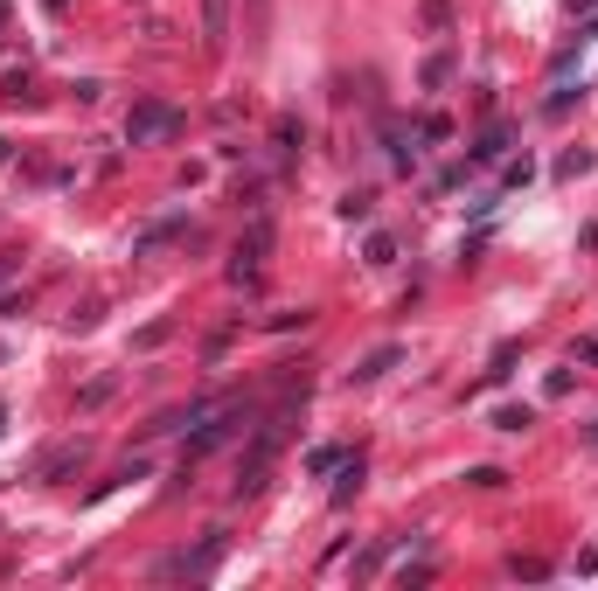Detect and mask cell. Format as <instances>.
<instances>
[{
  "mask_svg": "<svg viewBox=\"0 0 598 591\" xmlns=\"http://www.w3.org/2000/svg\"><path fill=\"white\" fill-rule=\"evenodd\" d=\"M188 119H181V105H167V98H140L133 112H126V147H160V140H174Z\"/></svg>",
  "mask_w": 598,
  "mask_h": 591,
  "instance_id": "obj_1",
  "label": "cell"
},
{
  "mask_svg": "<svg viewBox=\"0 0 598 591\" xmlns=\"http://www.w3.org/2000/svg\"><path fill=\"white\" fill-rule=\"evenodd\" d=\"M216 564H223V529H209L195 550L160 557V564H153V578H216Z\"/></svg>",
  "mask_w": 598,
  "mask_h": 591,
  "instance_id": "obj_2",
  "label": "cell"
},
{
  "mask_svg": "<svg viewBox=\"0 0 598 591\" xmlns=\"http://www.w3.org/2000/svg\"><path fill=\"white\" fill-rule=\"evenodd\" d=\"M251 418H258L251 404H216V411L202 418V432L188 439V459H202V452H216V445H230L237 432H244V425H251Z\"/></svg>",
  "mask_w": 598,
  "mask_h": 591,
  "instance_id": "obj_3",
  "label": "cell"
},
{
  "mask_svg": "<svg viewBox=\"0 0 598 591\" xmlns=\"http://www.w3.org/2000/svg\"><path fill=\"white\" fill-rule=\"evenodd\" d=\"M265 251H272V223L258 216V223L244 230V244H237V265H230V279H237V286H251V279H258V265H265Z\"/></svg>",
  "mask_w": 598,
  "mask_h": 591,
  "instance_id": "obj_4",
  "label": "cell"
},
{
  "mask_svg": "<svg viewBox=\"0 0 598 591\" xmlns=\"http://www.w3.org/2000/svg\"><path fill=\"white\" fill-rule=\"evenodd\" d=\"M508 140H515V126H508V119H494V126L473 140V153H466V160H480V167H487V160H501V153H508Z\"/></svg>",
  "mask_w": 598,
  "mask_h": 591,
  "instance_id": "obj_5",
  "label": "cell"
},
{
  "mask_svg": "<svg viewBox=\"0 0 598 591\" xmlns=\"http://www.w3.org/2000/svg\"><path fill=\"white\" fill-rule=\"evenodd\" d=\"M397 362H404V348H397V341H383V348H369V355L355 362V383H376V376H383V369H397Z\"/></svg>",
  "mask_w": 598,
  "mask_h": 591,
  "instance_id": "obj_6",
  "label": "cell"
},
{
  "mask_svg": "<svg viewBox=\"0 0 598 591\" xmlns=\"http://www.w3.org/2000/svg\"><path fill=\"white\" fill-rule=\"evenodd\" d=\"M77 466H84V439L63 445V452H49V459L35 466V480H63V473H77Z\"/></svg>",
  "mask_w": 598,
  "mask_h": 591,
  "instance_id": "obj_7",
  "label": "cell"
},
{
  "mask_svg": "<svg viewBox=\"0 0 598 591\" xmlns=\"http://www.w3.org/2000/svg\"><path fill=\"white\" fill-rule=\"evenodd\" d=\"M181 230H188V216H167V223H153V230H140V244H133V251L147 258V251H160V244H167V237H181Z\"/></svg>",
  "mask_w": 598,
  "mask_h": 591,
  "instance_id": "obj_8",
  "label": "cell"
},
{
  "mask_svg": "<svg viewBox=\"0 0 598 591\" xmlns=\"http://www.w3.org/2000/svg\"><path fill=\"white\" fill-rule=\"evenodd\" d=\"M334 209H341V223H369V209H376V195H369V188H348V195H341Z\"/></svg>",
  "mask_w": 598,
  "mask_h": 591,
  "instance_id": "obj_9",
  "label": "cell"
},
{
  "mask_svg": "<svg viewBox=\"0 0 598 591\" xmlns=\"http://www.w3.org/2000/svg\"><path fill=\"white\" fill-rule=\"evenodd\" d=\"M529 425H536L529 404H501V411H494V432H529Z\"/></svg>",
  "mask_w": 598,
  "mask_h": 591,
  "instance_id": "obj_10",
  "label": "cell"
},
{
  "mask_svg": "<svg viewBox=\"0 0 598 591\" xmlns=\"http://www.w3.org/2000/svg\"><path fill=\"white\" fill-rule=\"evenodd\" d=\"M355 494H362V459H348V466H341V480H334V508H348Z\"/></svg>",
  "mask_w": 598,
  "mask_h": 591,
  "instance_id": "obj_11",
  "label": "cell"
},
{
  "mask_svg": "<svg viewBox=\"0 0 598 591\" xmlns=\"http://www.w3.org/2000/svg\"><path fill=\"white\" fill-rule=\"evenodd\" d=\"M202 28H209V42H223V28H230V0H202Z\"/></svg>",
  "mask_w": 598,
  "mask_h": 591,
  "instance_id": "obj_12",
  "label": "cell"
},
{
  "mask_svg": "<svg viewBox=\"0 0 598 591\" xmlns=\"http://www.w3.org/2000/svg\"><path fill=\"white\" fill-rule=\"evenodd\" d=\"M334 466H341L334 445H313V452H306V473H334Z\"/></svg>",
  "mask_w": 598,
  "mask_h": 591,
  "instance_id": "obj_13",
  "label": "cell"
},
{
  "mask_svg": "<svg viewBox=\"0 0 598 591\" xmlns=\"http://www.w3.org/2000/svg\"><path fill=\"white\" fill-rule=\"evenodd\" d=\"M446 133H452L446 112H425V119H418V140H446Z\"/></svg>",
  "mask_w": 598,
  "mask_h": 591,
  "instance_id": "obj_14",
  "label": "cell"
},
{
  "mask_svg": "<svg viewBox=\"0 0 598 591\" xmlns=\"http://www.w3.org/2000/svg\"><path fill=\"white\" fill-rule=\"evenodd\" d=\"M272 140H279V153H299L306 133H299V119H279V133H272Z\"/></svg>",
  "mask_w": 598,
  "mask_h": 591,
  "instance_id": "obj_15",
  "label": "cell"
},
{
  "mask_svg": "<svg viewBox=\"0 0 598 591\" xmlns=\"http://www.w3.org/2000/svg\"><path fill=\"white\" fill-rule=\"evenodd\" d=\"M446 77H452V56H432V63H425V91H439Z\"/></svg>",
  "mask_w": 598,
  "mask_h": 591,
  "instance_id": "obj_16",
  "label": "cell"
},
{
  "mask_svg": "<svg viewBox=\"0 0 598 591\" xmlns=\"http://www.w3.org/2000/svg\"><path fill=\"white\" fill-rule=\"evenodd\" d=\"M390 258H397V244H390V237L376 230V237H369V265H390Z\"/></svg>",
  "mask_w": 598,
  "mask_h": 591,
  "instance_id": "obj_17",
  "label": "cell"
},
{
  "mask_svg": "<svg viewBox=\"0 0 598 591\" xmlns=\"http://www.w3.org/2000/svg\"><path fill=\"white\" fill-rule=\"evenodd\" d=\"M466 480H473V487H508V473H501V466H473Z\"/></svg>",
  "mask_w": 598,
  "mask_h": 591,
  "instance_id": "obj_18",
  "label": "cell"
},
{
  "mask_svg": "<svg viewBox=\"0 0 598 591\" xmlns=\"http://www.w3.org/2000/svg\"><path fill=\"white\" fill-rule=\"evenodd\" d=\"M508 578H550V564H536V557H515V564H508Z\"/></svg>",
  "mask_w": 598,
  "mask_h": 591,
  "instance_id": "obj_19",
  "label": "cell"
},
{
  "mask_svg": "<svg viewBox=\"0 0 598 591\" xmlns=\"http://www.w3.org/2000/svg\"><path fill=\"white\" fill-rule=\"evenodd\" d=\"M578 362H592V369H598V341H578Z\"/></svg>",
  "mask_w": 598,
  "mask_h": 591,
  "instance_id": "obj_20",
  "label": "cell"
},
{
  "mask_svg": "<svg viewBox=\"0 0 598 591\" xmlns=\"http://www.w3.org/2000/svg\"><path fill=\"white\" fill-rule=\"evenodd\" d=\"M251 28H265V0H251Z\"/></svg>",
  "mask_w": 598,
  "mask_h": 591,
  "instance_id": "obj_21",
  "label": "cell"
},
{
  "mask_svg": "<svg viewBox=\"0 0 598 591\" xmlns=\"http://www.w3.org/2000/svg\"><path fill=\"white\" fill-rule=\"evenodd\" d=\"M571 7H578V14H585V7H598V0H571Z\"/></svg>",
  "mask_w": 598,
  "mask_h": 591,
  "instance_id": "obj_22",
  "label": "cell"
},
{
  "mask_svg": "<svg viewBox=\"0 0 598 591\" xmlns=\"http://www.w3.org/2000/svg\"><path fill=\"white\" fill-rule=\"evenodd\" d=\"M0 432H7V404H0Z\"/></svg>",
  "mask_w": 598,
  "mask_h": 591,
  "instance_id": "obj_23",
  "label": "cell"
},
{
  "mask_svg": "<svg viewBox=\"0 0 598 591\" xmlns=\"http://www.w3.org/2000/svg\"><path fill=\"white\" fill-rule=\"evenodd\" d=\"M585 439H592V445H598V425H592V432H585Z\"/></svg>",
  "mask_w": 598,
  "mask_h": 591,
  "instance_id": "obj_24",
  "label": "cell"
},
{
  "mask_svg": "<svg viewBox=\"0 0 598 591\" xmlns=\"http://www.w3.org/2000/svg\"><path fill=\"white\" fill-rule=\"evenodd\" d=\"M0 21H7V0H0Z\"/></svg>",
  "mask_w": 598,
  "mask_h": 591,
  "instance_id": "obj_25",
  "label": "cell"
}]
</instances>
